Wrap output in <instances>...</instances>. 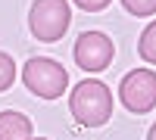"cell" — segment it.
I'll return each instance as SVG.
<instances>
[{
	"label": "cell",
	"instance_id": "1",
	"mask_svg": "<svg viewBox=\"0 0 156 140\" xmlns=\"http://www.w3.org/2000/svg\"><path fill=\"white\" fill-rule=\"evenodd\" d=\"M69 112L81 128H100L112 115V90L103 81H78L69 97Z\"/></svg>",
	"mask_w": 156,
	"mask_h": 140
},
{
	"label": "cell",
	"instance_id": "2",
	"mask_svg": "<svg viewBox=\"0 0 156 140\" xmlns=\"http://www.w3.org/2000/svg\"><path fill=\"white\" fill-rule=\"evenodd\" d=\"M22 81H25V87H28L34 97H41V100H56V97H62V90L69 87V72L62 69L56 59L34 56V59L25 62Z\"/></svg>",
	"mask_w": 156,
	"mask_h": 140
},
{
	"label": "cell",
	"instance_id": "3",
	"mask_svg": "<svg viewBox=\"0 0 156 140\" xmlns=\"http://www.w3.org/2000/svg\"><path fill=\"white\" fill-rule=\"evenodd\" d=\"M72 22V6L69 0H34L31 12H28V28L37 41L44 44H53L66 34Z\"/></svg>",
	"mask_w": 156,
	"mask_h": 140
},
{
	"label": "cell",
	"instance_id": "4",
	"mask_svg": "<svg viewBox=\"0 0 156 140\" xmlns=\"http://www.w3.org/2000/svg\"><path fill=\"white\" fill-rule=\"evenodd\" d=\"M119 100H122L125 109L137 112V115L150 112L156 106V72H150V69L128 72L119 84Z\"/></svg>",
	"mask_w": 156,
	"mask_h": 140
},
{
	"label": "cell",
	"instance_id": "5",
	"mask_svg": "<svg viewBox=\"0 0 156 140\" xmlns=\"http://www.w3.org/2000/svg\"><path fill=\"white\" fill-rule=\"evenodd\" d=\"M72 56H75V62H78L84 72H103V69L112 62L115 47H112V41H109L103 31H84V34L75 41Z\"/></svg>",
	"mask_w": 156,
	"mask_h": 140
},
{
	"label": "cell",
	"instance_id": "6",
	"mask_svg": "<svg viewBox=\"0 0 156 140\" xmlns=\"http://www.w3.org/2000/svg\"><path fill=\"white\" fill-rule=\"evenodd\" d=\"M0 140H31V118L16 109L0 112Z\"/></svg>",
	"mask_w": 156,
	"mask_h": 140
},
{
	"label": "cell",
	"instance_id": "7",
	"mask_svg": "<svg viewBox=\"0 0 156 140\" xmlns=\"http://www.w3.org/2000/svg\"><path fill=\"white\" fill-rule=\"evenodd\" d=\"M137 53H140V59H147V62H153V66H156V19L147 25L144 31H140Z\"/></svg>",
	"mask_w": 156,
	"mask_h": 140
},
{
	"label": "cell",
	"instance_id": "8",
	"mask_svg": "<svg viewBox=\"0 0 156 140\" xmlns=\"http://www.w3.org/2000/svg\"><path fill=\"white\" fill-rule=\"evenodd\" d=\"M12 81H16V62H12L9 53H3V50H0V94H3Z\"/></svg>",
	"mask_w": 156,
	"mask_h": 140
},
{
	"label": "cell",
	"instance_id": "9",
	"mask_svg": "<svg viewBox=\"0 0 156 140\" xmlns=\"http://www.w3.org/2000/svg\"><path fill=\"white\" fill-rule=\"evenodd\" d=\"M122 6L131 16H153L156 12V0H122Z\"/></svg>",
	"mask_w": 156,
	"mask_h": 140
},
{
	"label": "cell",
	"instance_id": "10",
	"mask_svg": "<svg viewBox=\"0 0 156 140\" xmlns=\"http://www.w3.org/2000/svg\"><path fill=\"white\" fill-rule=\"evenodd\" d=\"M75 6H81L84 12H100L103 6H109V0H75Z\"/></svg>",
	"mask_w": 156,
	"mask_h": 140
},
{
	"label": "cell",
	"instance_id": "11",
	"mask_svg": "<svg viewBox=\"0 0 156 140\" xmlns=\"http://www.w3.org/2000/svg\"><path fill=\"white\" fill-rule=\"evenodd\" d=\"M147 140H156V125L150 128V134H147Z\"/></svg>",
	"mask_w": 156,
	"mask_h": 140
},
{
	"label": "cell",
	"instance_id": "12",
	"mask_svg": "<svg viewBox=\"0 0 156 140\" xmlns=\"http://www.w3.org/2000/svg\"><path fill=\"white\" fill-rule=\"evenodd\" d=\"M31 140H47V137H31Z\"/></svg>",
	"mask_w": 156,
	"mask_h": 140
}]
</instances>
